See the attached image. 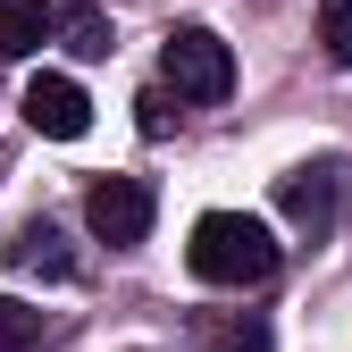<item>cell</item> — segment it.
<instances>
[{
  "label": "cell",
  "instance_id": "3",
  "mask_svg": "<svg viewBox=\"0 0 352 352\" xmlns=\"http://www.w3.org/2000/svg\"><path fill=\"white\" fill-rule=\"evenodd\" d=\"M151 185H143V176H101V185L93 193H84V227H93L109 252H126V243H143L151 235Z\"/></svg>",
  "mask_w": 352,
  "mask_h": 352
},
{
  "label": "cell",
  "instance_id": "11",
  "mask_svg": "<svg viewBox=\"0 0 352 352\" xmlns=\"http://www.w3.org/2000/svg\"><path fill=\"white\" fill-rule=\"evenodd\" d=\"M210 352H269V327L260 319H227V327H210Z\"/></svg>",
  "mask_w": 352,
  "mask_h": 352
},
{
  "label": "cell",
  "instance_id": "10",
  "mask_svg": "<svg viewBox=\"0 0 352 352\" xmlns=\"http://www.w3.org/2000/svg\"><path fill=\"white\" fill-rule=\"evenodd\" d=\"M34 336H42V311H25V302L0 294V352H34Z\"/></svg>",
  "mask_w": 352,
  "mask_h": 352
},
{
  "label": "cell",
  "instance_id": "8",
  "mask_svg": "<svg viewBox=\"0 0 352 352\" xmlns=\"http://www.w3.org/2000/svg\"><path fill=\"white\" fill-rule=\"evenodd\" d=\"M59 42H67V59H109V17L93 0H76V9H59Z\"/></svg>",
  "mask_w": 352,
  "mask_h": 352
},
{
  "label": "cell",
  "instance_id": "1",
  "mask_svg": "<svg viewBox=\"0 0 352 352\" xmlns=\"http://www.w3.org/2000/svg\"><path fill=\"white\" fill-rule=\"evenodd\" d=\"M185 260H193L201 285L243 294V285H269V277H277V235L260 227V218H243V210H210V218H193Z\"/></svg>",
  "mask_w": 352,
  "mask_h": 352
},
{
  "label": "cell",
  "instance_id": "5",
  "mask_svg": "<svg viewBox=\"0 0 352 352\" xmlns=\"http://www.w3.org/2000/svg\"><path fill=\"white\" fill-rule=\"evenodd\" d=\"M25 118H34V135L76 143L84 126H93V101H84L76 76H34V84H25Z\"/></svg>",
  "mask_w": 352,
  "mask_h": 352
},
{
  "label": "cell",
  "instance_id": "12",
  "mask_svg": "<svg viewBox=\"0 0 352 352\" xmlns=\"http://www.w3.org/2000/svg\"><path fill=\"white\" fill-rule=\"evenodd\" d=\"M135 109H143V135H168V93H143Z\"/></svg>",
  "mask_w": 352,
  "mask_h": 352
},
{
  "label": "cell",
  "instance_id": "6",
  "mask_svg": "<svg viewBox=\"0 0 352 352\" xmlns=\"http://www.w3.org/2000/svg\"><path fill=\"white\" fill-rule=\"evenodd\" d=\"M9 260L25 277H76V252H67V235L42 218V227H17V243H9Z\"/></svg>",
  "mask_w": 352,
  "mask_h": 352
},
{
  "label": "cell",
  "instance_id": "2",
  "mask_svg": "<svg viewBox=\"0 0 352 352\" xmlns=\"http://www.w3.org/2000/svg\"><path fill=\"white\" fill-rule=\"evenodd\" d=\"M160 76H168V93H176V101L210 109V101H227V93H235V51H227L210 25H185V34H168Z\"/></svg>",
  "mask_w": 352,
  "mask_h": 352
},
{
  "label": "cell",
  "instance_id": "7",
  "mask_svg": "<svg viewBox=\"0 0 352 352\" xmlns=\"http://www.w3.org/2000/svg\"><path fill=\"white\" fill-rule=\"evenodd\" d=\"M42 34H59L51 0H0V59H25V51H42Z\"/></svg>",
  "mask_w": 352,
  "mask_h": 352
},
{
  "label": "cell",
  "instance_id": "9",
  "mask_svg": "<svg viewBox=\"0 0 352 352\" xmlns=\"http://www.w3.org/2000/svg\"><path fill=\"white\" fill-rule=\"evenodd\" d=\"M319 42L336 67H352V0H319Z\"/></svg>",
  "mask_w": 352,
  "mask_h": 352
},
{
  "label": "cell",
  "instance_id": "4",
  "mask_svg": "<svg viewBox=\"0 0 352 352\" xmlns=\"http://www.w3.org/2000/svg\"><path fill=\"white\" fill-rule=\"evenodd\" d=\"M277 210H285L294 235L319 243V235L336 227V168H327V160H319V168H285V176H277Z\"/></svg>",
  "mask_w": 352,
  "mask_h": 352
}]
</instances>
